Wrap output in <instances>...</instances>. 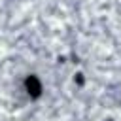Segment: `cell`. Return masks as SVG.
Segmentation results:
<instances>
[{"mask_svg": "<svg viewBox=\"0 0 121 121\" xmlns=\"http://www.w3.org/2000/svg\"><path fill=\"white\" fill-rule=\"evenodd\" d=\"M26 89H28V93H30L32 96H38V95H40V91H42V87H40V81H38L34 76L26 78Z\"/></svg>", "mask_w": 121, "mask_h": 121, "instance_id": "obj_1", "label": "cell"}]
</instances>
